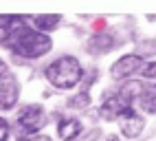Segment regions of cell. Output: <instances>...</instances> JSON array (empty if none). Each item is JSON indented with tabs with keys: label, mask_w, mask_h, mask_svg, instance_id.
Masks as SVG:
<instances>
[{
	"label": "cell",
	"mask_w": 156,
	"mask_h": 141,
	"mask_svg": "<svg viewBox=\"0 0 156 141\" xmlns=\"http://www.w3.org/2000/svg\"><path fill=\"white\" fill-rule=\"evenodd\" d=\"M7 49H11L13 53L22 55L27 60H35V57H42L51 51V38L35 31V29H31L27 24L24 16H13L11 20V33L7 38Z\"/></svg>",
	"instance_id": "1"
},
{
	"label": "cell",
	"mask_w": 156,
	"mask_h": 141,
	"mask_svg": "<svg viewBox=\"0 0 156 141\" xmlns=\"http://www.w3.org/2000/svg\"><path fill=\"white\" fill-rule=\"evenodd\" d=\"M81 75H84L81 64H79V60L73 57V55H62V57H57L55 62H51L44 68V77L55 88H64V90L66 88H75L79 84Z\"/></svg>",
	"instance_id": "2"
},
{
	"label": "cell",
	"mask_w": 156,
	"mask_h": 141,
	"mask_svg": "<svg viewBox=\"0 0 156 141\" xmlns=\"http://www.w3.org/2000/svg\"><path fill=\"white\" fill-rule=\"evenodd\" d=\"M44 108L37 104H27L16 117V130L20 135H35L44 126Z\"/></svg>",
	"instance_id": "3"
},
{
	"label": "cell",
	"mask_w": 156,
	"mask_h": 141,
	"mask_svg": "<svg viewBox=\"0 0 156 141\" xmlns=\"http://www.w3.org/2000/svg\"><path fill=\"white\" fill-rule=\"evenodd\" d=\"M132 113V102H128L121 93H112L106 95L103 104L99 106V115L103 119H121L123 115Z\"/></svg>",
	"instance_id": "4"
},
{
	"label": "cell",
	"mask_w": 156,
	"mask_h": 141,
	"mask_svg": "<svg viewBox=\"0 0 156 141\" xmlns=\"http://www.w3.org/2000/svg\"><path fill=\"white\" fill-rule=\"evenodd\" d=\"M18 97H20L18 79H16V75L11 70H9L7 75L0 77V110H11L18 104Z\"/></svg>",
	"instance_id": "5"
},
{
	"label": "cell",
	"mask_w": 156,
	"mask_h": 141,
	"mask_svg": "<svg viewBox=\"0 0 156 141\" xmlns=\"http://www.w3.org/2000/svg\"><path fill=\"white\" fill-rule=\"evenodd\" d=\"M143 66H145L143 55H123L112 64L110 75H112V79H126V77H130L134 73H139Z\"/></svg>",
	"instance_id": "6"
},
{
	"label": "cell",
	"mask_w": 156,
	"mask_h": 141,
	"mask_svg": "<svg viewBox=\"0 0 156 141\" xmlns=\"http://www.w3.org/2000/svg\"><path fill=\"white\" fill-rule=\"evenodd\" d=\"M119 126H121V132L126 135L128 139H136L141 132H143V128H145V121H143V117L139 115H134V110L128 115H123L119 119Z\"/></svg>",
	"instance_id": "7"
},
{
	"label": "cell",
	"mask_w": 156,
	"mask_h": 141,
	"mask_svg": "<svg viewBox=\"0 0 156 141\" xmlns=\"http://www.w3.org/2000/svg\"><path fill=\"white\" fill-rule=\"evenodd\" d=\"M79 132H81V124L77 119H64V121L57 126V135H59L62 141H73Z\"/></svg>",
	"instance_id": "8"
},
{
	"label": "cell",
	"mask_w": 156,
	"mask_h": 141,
	"mask_svg": "<svg viewBox=\"0 0 156 141\" xmlns=\"http://www.w3.org/2000/svg\"><path fill=\"white\" fill-rule=\"evenodd\" d=\"M31 22H33V27L40 33H46V31H53V29L59 27L62 16H31Z\"/></svg>",
	"instance_id": "9"
},
{
	"label": "cell",
	"mask_w": 156,
	"mask_h": 141,
	"mask_svg": "<svg viewBox=\"0 0 156 141\" xmlns=\"http://www.w3.org/2000/svg\"><path fill=\"white\" fill-rule=\"evenodd\" d=\"M119 93H121L123 97H126L128 102H134V99H141V97H143L145 86H143L141 82H134V79H132V82H126V84L121 86Z\"/></svg>",
	"instance_id": "10"
},
{
	"label": "cell",
	"mask_w": 156,
	"mask_h": 141,
	"mask_svg": "<svg viewBox=\"0 0 156 141\" xmlns=\"http://www.w3.org/2000/svg\"><path fill=\"white\" fill-rule=\"evenodd\" d=\"M88 106H90V95L86 93V90H84V93H77L75 97L68 99V108L70 110H84Z\"/></svg>",
	"instance_id": "11"
},
{
	"label": "cell",
	"mask_w": 156,
	"mask_h": 141,
	"mask_svg": "<svg viewBox=\"0 0 156 141\" xmlns=\"http://www.w3.org/2000/svg\"><path fill=\"white\" fill-rule=\"evenodd\" d=\"M11 20L13 16H0V44H7V38L11 33Z\"/></svg>",
	"instance_id": "12"
},
{
	"label": "cell",
	"mask_w": 156,
	"mask_h": 141,
	"mask_svg": "<svg viewBox=\"0 0 156 141\" xmlns=\"http://www.w3.org/2000/svg\"><path fill=\"white\" fill-rule=\"evenodd\" d=\"M141 75L147 77V79H156V62H147L141 68Z\"/></svg>",
	"instance_id": "13"
},
{
	"label": "cell",
	"mask_w": 156,
	"mask_h": 141,
	"mask_svg": "<svg viewBox=\"0 0 156 141\" xmlns=\"http://www.w3.org/2000/svg\"><path fill=\"white\" fill-rule=\"evenodd\" d=\"M9 139V124L0 117V141H7Z\"/></svg>",
	"instance_id": "14"
},
{
	"label": "cell",
	"mask_w": 156,
	"mask_h": 141,
	"mask_svg": "<svg viewBox=\"0 0 156 141\" xmlns=\"http://www.w3.org/2000/svg\"><path fill=\"white\" fill-rule=\"evenodd\" d=\"M18 141H51L48 137H20Z\"/></svg>",
	"instance_id": "15"
},
{
	"label": "cell",
	"mask_w": 156,
	"mask_h": 141,
	"mask_svg": "<svg viewBox=\"0 0 156 141\" xmlns=\"http://www.w3.org/2000/svg\"><path fill=\"white\" fill-rule=\"evenodd\" d=\"M7 73H9V66H7V62H5V60L0 57V77H2V75H7Z\"/></svg>",
	"instance_id": "16"
}]
</instances>
